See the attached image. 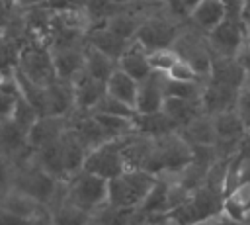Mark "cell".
Wrapping results in <instances>:
<instances>
[{"mask_svg":"<svg viewBox=\"0 0 250 225\" xmlns=\"http://www.w3.org/2000/svg\"><path fill=\"white\" fill-rule=\"evenodd\" d=\"M16 174H14V190L33 198L35 202L47 205L49 209L62 198L64 184L57 182L53 176H49L35 160L33 155L27 158L20 160L14 164Z\"/></svg>","mask_w":250,"mask_h":225,"instance_id":"cell-1","label":"cell"},{"mask_svg":"<svg viewBox=\"0 0 250 225\" xmlns=\"http://www.w3.org/2000/svg\"><path fill=\"white\" fill-rule=\"evenodd\" d=\"M156 182L158 176L148 170H125L117 178L109 180L107 205L113 209H139Z\"/></svg>","mask_w":250,"mask_h":225,"instance_id":"cell-2","label":"cell"},{"mask_svg":"<svg viewBox=\"0 0 250 225\" xmlns=\"http://www.w3.org/2000/svg\"><path fill=\"white\" fill-rule=\"evenodd\" d=\"M223 211V194L219 190H213L209 186H201L189 194V198L170 211L164 221L170 225H195V223H207L215 217H219Z\"/></svg>","mask_w":250,"mask_h":225,"instance_id":"cell-3","label":"cell"},{"mask_svg":"<svg viewBox=\"0 0 250 225\" xmlns=\"http://www.w3.org/2000/svg\"><path fill=\"white\" fill-rule=\"evenodd\" d=\"M248 37L246 23L242 20V2H227V18L225 22L207 35V45L217 57H236L244 47Z\"/></svg>","mask_w":250,"mask_h":225,"instance_id":"cell-4","label":"cell"},{"mask_svg":"<svg viewBox=\"0 0 250 225\" xmlns=\"http://www.w3.org/2000/svg\"><path fill=\"white\" fill-rule=\"evenodd\" d=\"M107 192H109V182L105 178L82 170L64 184L62 200L94 215L96 211L107 205Z\"/></svg>","mask_w":250,"mask_h":225,"instance_id":"cell-5","label":"cell"},{"mask_svg":"<svg viewBox=\"0 0 250 225\" xmlns=\"http://www.w3.org/2000/svg\"><path fill=\"white\" fill-rule=\"evenodd\" d=\"M182 29L184 25L172 20L164 10V2H160L158 10L141 23L135 41H139L148 53L156 49H168V47H174Z\"/></svg>","mask_w":250,"mask_h":225,"instance_id":"cell-6","label":"cell"},{"mask_svg":"<svg viewBox=\"0 0 250 225\" xmlns=\"http://www.w3.org/2000/svg\"><path fill=\"white\" fill-rule=\"evenodd\" d=\"M16 70L39 86H49L57 78L55 67H53L51 47L43 45V43L25 41L21 47Z\"/></svg>","mask_w":250,"mask_h":225,"instance_id":"cell-7","label":"cell"},{"mask_svg":"<svg viewBox=\"0 0 250 225\" xmlns=\"http://www.w3.org/2000/svg\"><path fill=\"white\" fill-rule=\"evenodd\" d=\"M180 59L188 61L197 72L199 76L207 78L209 76V70H211V63H213V53L207 45V37L201 35L199 31H195L193 27L189 25H184L178 41L174 43L172 47Z\"/></svg>","mask_w":250,"mask_h":225,"instance_id":"cell-8","label":"cell"},{"mask_svg":"<svg viewBox=\"0 0 250 225\" xmlns=\"http://www.w3.org/2000/svg\"><path fill=\"white\" fill-rule=\"evenodd\" d=\"M82 170L96 174L100 178H105L107 182L117 178L119 174H123L127 170V166H125V160H123V155L119 149V141L104 143L102 147L90 151Z\"/></svg>","mask_w":250,"mask_h":225,"instance_id":"cell-9","label":"cell"},{"mask_svg":"<svg viewBox=\"0 0 250 225\" xmlns=\"http://www.w3.org/2000/svg\"><path fill=\"white\" fill-rule=\"evenodd\" d=\"M242 90L230 88L227 84L215 82V80H205L203 92H201V110L207 115H219L230 110H236V102Z\"/></svg>","mask_w":250,"mask_h":225,"instance_id":"cell-10","label":"cell"},{"mask_svg":"<svg viewBox=\"0 0 250 225\" xmlns=\"http://www.w3.org/2000/svg\"><path fill=\"white\" fill-rule=\"evenodd\" d=\"M66 129H68V117H57V115L39 117L37 123L27 133L29 151L35 155V153L55 145L57 141H61V137L66 133Z\"/></svg>","mask_w":250,"mask_h":225,"instance_id":"cell-11","label":"cell"},{"mask_svg":"<svg viewBox=\"0 0 250 225\" xmlns=\"http://www.w3.org/2000/svg\"><path fill=\"white\" fill-rule=\"evenodd\" d=\"M53 67L59 80L74 82L86 68V43L74 47H57L51 49Z\"/></svg>","mask_w":250,"mask_h":225,"instance_id":"cell-12","label":"cell"},{"mask_svg":"<svg viewBox=\"0 0 250 225\" xmlns=\"http://www.w3.org/2000/svg\"><path fill=\"white\" fill-rule=\"evenodd\" d=\"M227 18V2L223 0H201L195 2V8L189 16V27L199 31L201 35L213 33Z\"/></svg>","mask_w":250,"mask_h":225,"instance_id":"cell-13","label":"cell"},{"mask_svg":"<svg viewBox=\"0 0 250 225\" xmlns=\"http://www.w3.org/2000/svg\"><path fill=\"white\" fill-rule=\"evenodd\" d=\"M0 207L18 217V219H23V221H41V219H49L51 217V209L39 202H35L33 198L18 192V190H12L2 202H0Z\"/></svg>","mask_w":250,"mask_h":225,"instance_id":"cell-14","label":"cell"},{"mask_svg":"<svg viewBox=\"0 0 250 225\" xmlns=\"http://www.w3.org/2000/svg\"><path fill=\"white\" fill-rule=\"evenodd\" d=\"M164 100L166 98H164V90H162V74L152 72L148 78H145V80L139 82L135 112L139 115L158 113V112H162Z\"/></svg>","mask_w":250,"mask_h":225,"instance_id":"cell-15","label":"cell"},{"mask_svg":"<svg viewBox=\"0 0 250 225\" xmlns=\"http://www.w3.org/2000/svg\"><path fill=\"white\" fill-rule=\"evenodd\" d=\"M74 88V106L76 112H88L92 113L100 100L105 96V84L92 78L86 70L72 82Z\"/></svg>","mask_w":250,"mask_h":225,"instance_id":"cell-16","label":"cell"},{"mask_svg":"<svg viewBox=\"0 0 250 225\" xmlns=\"http://www.w3.org/2000/svg\"><path fill=\"white\" fill-rule=\"evenodd\" d=\"M209 80L227 84L230 88L236 90H244L246 88V72L240 65V61L236 57H217L211 63V70H209Z\"/></svg>","mask_w":250,"mask_h":225,"instance_id":"cell-17","label":"cell"},{"mask_svg":"<svg viewBox=\"0 0 250 225\" xmlns=\"http://www.w3.org/2000/svg\"><path fill=\"white\" fill-rule=\"evenodd\" d=\"M221 215H225L234 223L250 225V182L236 186L232 192H229L223 198Z\"/></svg>","mask_w":250,"mask_h":225,"instance_id":"cell-18","label":"cell"},{"mask_svg":"<svg viewBox=\"0 0 250 225\" xmlns=\"http://www.w3.org/2000/svg\"><path fill=\"white\" fill-rule=\"evenodd\" d=\"M117 68L123 70L125 74H129L131 78H135L137 82L148 78L152 74L150 63H148V51L139 43V41H131V45L127 47V51L123 53V57L117 61Z\"/></svg>","mask_w":250,"mask_h":225,"instance_id":"cell-19","label":"cell"},{"mask_svg":"<svg viewBox=\"0 0 250 225\" xmlns=\"http://www.w3.org/2000/svg\"><path fill=\"white\" fill-rule=\"evenodd\" d=\"M47 102H49V115H57V117L72 115L76 112L72 82L55 78L47 86Z\"/></svg>","mask_w":250,"mask_h":225,"instance_id":"cell-20","label":"cell"},{"mask_svg":"<svg viewBox=\"0 0 250 225\" xmlns=\"http://www.w3.org/2000/svg\"><path fill=\"white\" fill-rule=\"evenodd\" d=\"M86 43L98 51H102L104 55L111 57L113 61H119L123 57V53L127 51V47L131 45V41L119 37L117 33L109 31L107 27H92L86 35Z\"/></svg>","mask_w":250,"mask_h":225,"instance_id":"cell-21","label":"cell"},{"mask_svg":"<svg viewBox=\"0 0 250 225\" xmlns=\"http://www.w3.org/2000/svg\"><path fill=\"white\" fill-rule=\"evenodd\" d=\"M162 113L170 119V123L176 127V131H182L191 121H195L199 115H203V110H201V102L166 98L164 106H162Z\"/></svg>","mask_w":250,"mask_h":225,"instance_id":"cell-22","label":"cell"},{"mask_svg":"<svg viewBox=\"0 0 250 225\" xmlns=\"http://www.w3.org/2000/svg\"><path fill=\"white\" fill-rule=\"evenodd\" d=\"M137 92H139V82L135 78H131L129 74H125L123 70H115L111 74V78L105 82V94L129 108L135 110L137 104Z\"/></svg>","mask_w":250,"mask_h":225,"instance_id":"cell-23","label":"cell"},{"mask_svg":"<svg viewBox=\"0 0 250 225\" xmlns=\"http://www.w3.org/2000/svg\"><path fill=\"white\" fill-rule=\"evenodd\" d=\"M178 133L186 139L189 147H215V141H217L213 117L207 113L199 115L195 121H191L188 127H184Z\"/></svg>","mask_w":250,"mask_h":225,"instance_id":"cell-24","label":"cell"},{"mask_svg":"<svg viewBox=\"0 0 250 225\" xmlns=\"http://www.w3.org/2000/svg\"><path fill=\"white\" fill-rule=\"evenodd\" d=\"M96 123L100 125L104 137L107 143L125 139L135 133V119L119 117V115H107V113H92Z\"/></svg>","mask_w":250,"mask_h":225,"instance_id":"cell-25","label":"cell"},{"mask_svg":"<svg viewBox=\"0 0 250 225\" xmlns=\"http://www.w3.org/2000/svg\"><path fill=\"white\" fill-rule=\"evenodd\" d=\"M176 127L170 123V119L158 112V113H148V115H135V133L148 137V139H160L164 135L174 133Z\"/></svg>","mask_w":250,"mask_h":225,"instance_id":"cell-26","label":"cell"},{"mask_svg":"<svg viewBox=\"0 0 250 225\" xmlns=\"http://www.w3.org/2000/svg\"><path fill=\"white\" fill-rule=\"evenodd\" d=\"M20 98H21V92L16 80V68L0 70V119L2 121L12 117V112Z\"/></svg>","mask_w":250,"mask_h":225,"instance_id":"cell-27","label":"cell"},{"mask_svg":"<svg viewBox=\"0 0 250 225\" xmlns=\"http://www.w3.org/2000/svg\"><path fill=\"white\" fill-rule=\"evenodd\" d=\"M84 70L92 78L105 84L111 78V74L117 70V61H113L111 57L104 55L102 51H98L86 43V68Z\"/></svg>","mask_w":250,"mask_h":225,"instance_id":"cell-28","label":"cell"},{"mask_svg":"<svg viewBox=\"0 0 250 225\" xmlns=\"http://www.w3.org/2000/svg\"><path fill=\"white\" fill-rule=\"evenodd\" d=\"M90 219V213L78 209L62 198L51 207V225H88Z\"/></svg>","mask_w":250,"mask_h":225,"instance_id":"cell-29","label":"cell"},{"mask_svg":"<svg viewBox=\"0 0 250 225\" xmlns=\"http://www.w3.org/2000/svg\"><path fill=\"white\" fill-rule=\"evenodd\" d=\"M205 80H201V82H176V80H170L166 74H162L164 98H178V100L201 102V92H203Z\"/></svg>","mask_w":250,"mask_h":225,"instance_id":"cell-30","label":"cell"},{"mask_svg":"<svg viewBox=\"0 0 250 225\" xmlns=\"http://www.w3.org/2000/svg\"><path fill=\"white\" fill-rule=\"evenodd\" d=\"M37 119H39V113L35 112V108H33L31 104H27L23 98H20L18 104H16V108H14V112H12L10 121H12L20 131H23V133L27 135V133L31 131V127L37 123Z\"/></svg>","mask_w":250,"mask_h":225,"instance_id":"cell-31","label":"cell"},{"mask_svg":"<svg viewBox=\"0 0 250 225\" xmlns=\"http://www.w3.org/2000/svg\"><path fill=\"white\" fill-rule=\"evenodd\" d=\"M178 61H180V55L172 47H168V49H156V51H150L148 53L150 68H152V72H158V74H166Z\"/></svg>","mask_w":250,"mask_h":225,"instance_id":"cell-32","label":"cell"},{"mask_svg":"<svg viewBox=\"0 0 250 225\" xmlns=\"http://www.w3.org/2000/svg\"><path fill=\"white\" fill-rule=\"evenodd\" d=\"M92 113H107V115H119V117H129V119H135V115H137V112L133 108L109 98L107 94L100 100V104L96 106V110Z\"/></svg>","mask_w":250,"mask_h":225,"instance_id":"cell-33","label":"cell"},{"mask_svg":"<svg viewBox=\"0 0 250 225\" xmlns=\"http://www.w3.org/2000/svg\"><path fill=\"white\" fill-rule=\"evenodd\" d=\"M166 76H168L170 80H176V82H201V80H205V78L199 76V72H197L188 61H184V59H180V61L166 72Z\"/></svg>","mask_w":250,"mask_h":225,"instance_id":"cell-34","label":"cell"},{"mask_svg":"<svg viewBox=\"0 0 250 225\" xmlns=\"http://www.w3.org/2000/svg\"><path fill=\"white\" fill-rule=\"evenodd\" d=\"M14 174H16L14 162L0 155V202L14 190Z\"/></svg>","mask_w":250,"mask_h":225,"instance_id":"cell-35","label":"cell"},{"mask_svg":"<svg viewBox=\"0 0 250 225\" xmlns=\"http://www.w3.org/2000/svg\"><path fill=\"white\" fill-rule=\"evenodd\" d=\"M236 112L242 117L246 129H250V88H244L236 102Z\"/></svg>","mask_w":250,"mask_h":225,"instance_id":"cell-36","label":"cell"},{"mask_svg":"<svg viewBox=\"0 0 250 225\" xmlns=\"http://www.w3.org/2000/svg\"><path fill=\"white\" fill-rule=\"evenodd\" d=\"M236 59L240 61V65L246 72V88H250V39H246V43L240 49V53L236 55Z\"/></svg>","mask_w":250,"mask_h":225,"instance_id":"cell-37","label":"cell"},{"mask_svg":"<svg viewBox=\"0 0 250 225\" xmlns=\"http://www.w3.org/2000/svg\"><path fill=\"white\" fill-rule=\"evenodd\" d=\"M150 225H170L168 221H160V223H150Z\"/></svg>","mask_w":250,"mask_h":225,"instance_id":"cell-38","label":"cell"},{"mask_svg":"<svg viewBox=\"0 0 250 225\" xmlns=\"http://www.w3.org/2000/svg\"><path fill=\"white\" fill-rule=\"evenodd\" d=\"M195 225H209V221L207 223H195Z\"/></svg>","mask_w":250,"mask_h":225,"instance_id":"cell-39","label":"cell"},{"mask_svg":"<svg viewBox=\"0 0 250 225\" xmlns=\"http://www.w3.org/2000/svg\"><path fill=\"white\" fill-rule=\"evenodd\" d=\"M0 127H2V119H0Z\"/></svg>","mask_w":250,"mask_h":225,"instance_id":"cell-40","label":"cell"},{"mask_svg":"<svg viewBox=\"0 0 250 225\" xmlns=\"http://www.w3.org/2000/svg\"><path fill=\"white\" fill-rule=\"evenodd\" d=\"M145 225H150V223H145Z\"/></svg>","mask_w":250,"mask_h":225,"instance_id":"cell-41","label":"cell"}]
</instances>
